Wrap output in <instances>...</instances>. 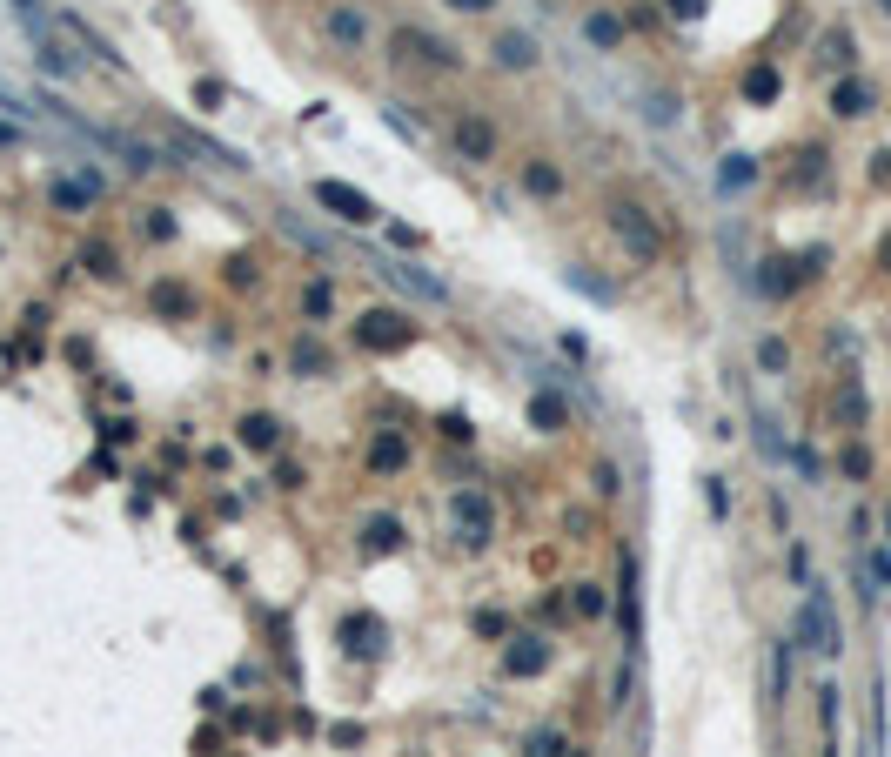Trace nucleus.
<instances>
[{
	"mask_svg": "<svg viewBox=\"0 0 891 757\" xmlns=\"http://www.w3.org/2000/svg\"><path fill=\"white\" fill-rule=\"evenodd\" d=\"M603 222H610V235L624 242V255H630L637 268H657V262H664L670 235H664V222H657V215H650L637 195H610V201H603Z\"/></svg>",
	"mask_w": 891,
	"mask_h": 757,
	"instance_id": "f257e3e1",
	"label": "nucleus"
},
{
	"mask_svg": "<svg viewBox=\"0 0 891 757\" xmlns=\"http://www.w3.org/2000/svg\"><path fill=\"white\" fill-rule=\"evenodd\" d=\"M389 61L402 74H463V54L443 34H429V27H396L389 34Z\"/></svg>",
	"mask_w": 891,
	"mask_h": 757,
	"instance_id": "f03ea898",
	"label": "nucleus"
},
{
	"mask_svg": "<svg viewBox=\"0 0 891 757\" xmlns=\"http://www.w3.org/2000/svg\"><path fill=\"white\" fill-rule=\"evenodd\" d=\"M315 34L335 54H369V41H376V0H329L315 14Z\"/></svg>",
	"mask_w": 891,
	"mask_h": 757,
	"instance_id": "7ed1b4c3",
	"label": "nucleus"
},
{
	"mask_svg": "<svg viewBox=\"0 0 891 757\" xmlns=\"http://www.w3.org/2000/svg\"><path fill=\"white\" fill-rule=\"evenodd\" d=\"M349 335H356L362 356H402V349H416V335H423V329H416V322H409L402 309L376 302V309H362V315H356V329H349Z\"/></svg>",
	"mask_w": 891,
	"mask_h": 757,
	"instance_id": "20e7f679",
	"label": "nucleus"
},
{
	"mask_svg": "<svg viewBox=\"0 0 891 757\" xmlns=\"http://www.w3.org/2000/svg\"><path fill=\"white\" fill-rule=\"evenodd\" d=\"M449 536L463 543V550H490L496 543V496L483 483H469V490L449 496Z\"/></svg>",
	"mask_w": 891,
	"mask_h": 757,
	"instance_id": "39448f33",
	"label": "nucleus"
},
{
	"mask_svg": "<svg viewBox=\"0 0 891 757\" xmlns=\"http://www.w3.org/2000/svg\"><path fill=\"white\" fill-rule=\"evenodd\" d=\"M798 644L818 650V657H838V650H845L838 610H831V597L818 590V583H811V590H804V603H798Z\"/></svg>",
	"mask_w": 891,
	"mask_h": 757,
	"instance_id": "423d86ee",
	"label": "nucleus"
},
{
	"mask_svg": "<svg viewBox=\"0 0 891 757\" xmlns=\"http://www.w3.org/2000/svg\"><path fill=\"white\" fill-rule=\"evenodd\" d=\"M315 208H329L335 222H349V228H376L382 222V208L362 188H349V181H315Z\"/></svg>",
	"mask_w": 891,
	"mask_h": 757,
	"instance_id": "0eeeda50",
	"label": "nucleus"
},
{
	"mask_svg": "<svg viewBox=\"0 0 891 757\" xmlns=\"http://www.w3.org/2000/svg\"><path fill=\"white\" fill-rule=\"evenodd\" d=\"M449 148H456V161H476V168H483V161H496V121L490 114H456V121H449Z\"/></svg>",
	"mask_w": 891,
	"mask_h": 757,
	"instance_id": "6e6552de",
	"label": "nucleus"
},
{
	"mask_svg": "<svg viewBox=\"0 0 891 757\" xmlns=\"http://www.w3.org/2000/svg\"><path fill=\"white\" fill-rule=\"evenodd\" d=\"M335 644L349 650V657H382V644H389V624H382L376 610H349V617L335 624Z\"/></svg>",
	"mask_w": 891,
	"mask_h": 757,
	"instance_id": "1a4fd4ad",
	"label": "nucleus"
},
{
	"mask_svg": "<svg viewBox=\"0 0 891 757\" xmlns=\"http://www.w3.org/2000/svg\"><path fill=\"white\" fill-rule=\"evenodd\" d=\"M550 637L543 630H516L510 644H503V677H536V670H550Z\"/></svg>",
	"mask_w": 891,
	"mask_h": 757,
	"instance_id": "9d476101",
	"label": "nucleus"
},
{
	"mask_svg": "<svg viewBox=\"0 0 891 757\" xmlns=\"http://www.w3.org/2000/svg\"><path fill=\"white\" fill-rule=\"evenodd\" d=\"M402 543H409V536H402V516H389V510H376V516H362V530H356V550L369 563H382V557H396Z\"/></svg>",
	"mask_w": 891,
	"mask_h": 757,
	"instance_id": "9b49d317",
	"label": "nucleus"
},
{
	"mask_svg": "<svg viewBox=\"0 0 891 757\" xmlns=\"http://www.w3.org/2000/svg\"><path fill=\"white\" fill-rule=\"evenodd\" d=\"M235 443H242L248 456H275V449H282V416H268V409H248L242 423H235Z\"/></svg>",
	"mask_w": 891,
	"mask_h": 757,
	"instance_id": "f8f14e48",
	"label": "nucleus"
},
{
	"mask_svg": "<svg viewBox=\"0 0 891 757\" xmlns=\"http://www.w3.org/2000/svg\"><path fill=\"white\" fill-rule=\"evenodd\" d=\"M362 463H369V476H396V469H409V436H402V429H376Z\"/></svg>",
	"mask_w": 891,
	"mask_h": 757,
	"instance_id": "ddd939ff",
	"label": "nucleus"
},
{
	"mask_svg": "<svg viewBox=\"0 0 891 757\" xmlns=\"http://www.w3.org/2000/svg\"><path fill=\"white\" fill-rule=\"evenodd\" d=\"M496 67H510V74H536V61H543V47H536V34H523V27H510V34H496Z\"/></svg>",
	"mask_w": 891,
	"mask_h": 757,
	"instance_id": "4468645a",
	"label": "nucleus"
},
{
	"mask_svg": "<svg viewBox=\"0 0 891 757\" xmlns=\"http://www.w3.org/2000/svg\"><path fill=\"white\" fill-rule=\"evenodd\" d=\"M617 624H624V644L644 637V597H637V557L624 550V590H617Z\"/></svg>",
	"mask_w": 891,
	"mask_h": 757,
	"instance_id": "2eb2a0df",
	"label": "nucleus"
},
{
	"mask_svg": "<svg viewBox=\"0 0 891 757\" xmlns=\"http://www.w3.org/2000/svg\"><path fill=\"white\" fill-rule=\"evenodd\" d=\"M382 275H389V282H402V289H416L423 302H449V282H436L423 262H389Z\"/></svg>",
	"mask_w": 891,
	"mask_h": 757,
	"instance_id": "dca6fc26",
	"label": "nucleus"
},
{
	"mask_svg": "<svg viewBox=\"0 0 891 757\" xmlns=\"http://www.w3.org/2000/svg\"><path fill=\"white\" fill-rule=\"evenodd\" d=\"M563 423H570V409H563L557 389H530V429L536 436H563Z\"/></svg>",
	"mask_w": 891,
	"mask_h": 757,
	"instance_id": "f3484780",
	"label": "nucleus"
},
{
	"mask_svg": "<svg viewBox=\"0 0 891 757\" xmlns=\"http://www.w3.org/2000/svg\"><path fill=\"white\" fill-rule=\"evenodd\" d=\"M523 195L557 201V195H563V168H557L550 155H530V161H523Z\"/></svg>",
	"mask_w": 891,
	"mask_h": 757,
	"instance_id": "a211bd4d",
	"label": "nucleus"
},
{
	"mask_svg": "<svg viewBox=\"0 0 891 757\" xmlns=\"http://www.w3.org/2000/svg\"><path fill=\"white\" fill-rule=\"evenodd\" d=\"M583 34H590V47H603V54L624 47V21H617L610 7H590V14H583Z\"/></svg>",
	"mask_w": 891,
	"mask_h": 757,
	"instance_id": "6ab92c4d",
	"label": "nucleus"
},
{
	"mask_svg": "<svg viewBox=\"0 0 891 757\" xmlns=\"http://www.w3.org/2000/svg\"><path fill=\"white\" fill-rule=\"evenodd\" d=\"M148 309H155V315H175V322H188V315H195V295L181 289V282H155V289H148Z\"/></svg>",
	"mask_w": 891,
	"mask_h": 757,
	"instance_id": "aec40b11",
	"label": "nucleus"
},
{
	"mask_svg": "<svg viewBox=\"0 0 891 757\" xmlns=\"http://www.w3.org/2000/svg\"><path fill=\"white\" fill-rule=\"evenodd\" d=\"M798 282H804V268L791 262V255H771V262H764V275H758V289H764V295H791Z\"/></svg>",
	"mask_w": 891,
	"mask_h": 757,
	"instance_id": "412c9836",
	"label": "nucleus"
},
{
	"mask_svg": "<svg viewBox=\"0 0 891 757\" xmlns=\"http://www.w3.org/2000/svg\"><path fill=\"white\" fill-rule=\"evenodd\" d=\"M831 114H838V121L871 114V88H865V81H838V88H831Z\"/></svg>",
	"mask_w": 891,
	"mask_h": 757,
	"instance_id": "4be33fe9",
	"label": "nucleus"
},
{
	"mask_svg": "<svg viewBox=\"0 0 891 757\" xmlns=\"http://www.w3.org/2000/svg\"><path fill=\"white\" fill-rule=\"evenodd\" d=\"M289 369H295V376H329V369H335V356L322 349V342H309V335H302V342L289 349Z\"/></svg>",
	"mask_w": 891,
	"mask_h": 757,
	"instance_id": "5701e85b",
	"label": "nucleus"
},
{
	"mask_svg": "<svg viewBox=\"0 0 891 757\" xmlns=\"http://www.w3.org/2000/svg\"><path fill=\"white\" fill-rule=\"evenodd\" d=\"M81 268H88L94 282H121V255H114L108 242H88V248H81Z\"/></svg>",
	"mask_w": 891,
	"mask_h": 757,
	"instance_id": "b1692460",
	"label": "nucleus"
},
{
	"mask_svg": "<svg viewBox=\"0 0 891 757\" xmlns=\"http://www.w3.org/2000/svg\"><path fill=\"white\" fill-rule=\"evenodd\" d=\"M778 88H784V81H778V67H771V61H758L751 74H744V101H758V108H764V101H778Z\"/></svg>",
	"mask_w": 891,
	"mask_h": 757,
	"instance_id": "393cba45",
	"label": "nucleus"
},
{
	"mask_svg": "<svg viewBox=\"0 0 891 757\" xmlns=\"http://www.w3.org/2000/svg\"><path fill=\"white\" fill-rule=\"evenodd\" d=\"M523 757H570V744H563V731H557V724H543V731H530Z\"/></svg>",
	"mask_w": 891,
	"mask_h": 757,
	"instance_id": "a878e982",
	"label": "nucleus"
},
{
	"mask_svg": "<svg viewBox=\"0 0 891 757\" xmlns=\"http://www.w3.org/2000/svg\"><path fill=\"white\" fill-rule=\"evenodd\" d=\"M717 181H724V188H751V181H758V161H751V155H724Z\"/></svg>",
	"mask_w": 891,
	"mask_h": 757,
	"instance_id": "bb28decb",
	"label": "nucleus"
},
{
	"mask_svg": "<svg viewBox=\"0 0 891 757\" xmlns=\"http://www.w3.org/2000/svg\"><path fill=\"white\" fill-rule=\"evenodd\" d=\"M563 603L577 610L583 624H590V617H603V590H597V583H570V597H563Z\"/></svg>",
	"mask_w": 891,
	"mask_h": 757,
	"instance_id": "cd10ccee",
	"label": "nucleus"
},
{
	"mask_svg": "<svg viewBox=\"0 0 891 757\" xmlns=\"http://www.w3.org/2000/svg\"><path fill=\"white\" fill-rule=\"evenodd\" d=\"M335 309V282L329 275H315L309 289H302V315H329Z\"/></svg>",
	"mask_w": 891,
	"mask_h": 757,
	"instance_id": "c85d7f7f",
	"label": "nucleus"
},
{
	"mask_svg": "<svg viewBox=\"0 0 891 757\" xmlns=\"http://www.w3.org/2000/svg\"><path fill=\"white\" fill-rule=\"evenodd\" d=\"M141 235L148 242H175V215L168 208H141Z\"/></svg>",
	"mask_w": 891,
	"mask_h": 757,
	"instance_id": "c756f323",
	"label": "nucleus"
},
{
	"mask_svg": "<svg viewBox=\"0 0 891 757\" xmlns=\"http://www.w3.org/2000/svg\"><path fill=\"white\" fill-rule=\"evenodd\" d=\"M838 416H845L851 429L865 423V389H858V382H845V389H838Z\"/></svg>",
	"mask_w": 891,
	"mask_h": 757,
	"instance_id": "7c9ffc66",
	"label": "nucleus"
},
{
	"mask_svg": "<svg viewBox=\"0 0 891 757\" xmlns=\"http://www.w3.org/2000/svg\"><path fill=\"white\" fill-rule=\"evenodd\" d=\"M818 61H825V67H845V61H851V34H845V27H838V34H825V54H818Z\"/></svg>",
	"mask_w": 891,
	"mask_h": 757,
	"instance_id": "2f4dec72",
	"label": "nucleus"
},
{
	"mask_svg": "<svg viewBox=\"0 0 891 757\" xmlns=\"http://www.w3.org/2000/svg\"><path fill=\"white\" fill-rule=\"evenodd\" d=\"M670 21H704V0H664Z\"/></svg>",
	"mask_w": 891,
	"mask_h": 757,
	"instance_id": "473e14b6",
	"label": "nucleus"
},
{
	"mask_svg": "<svg viewBox=\"0 0 891 757\" xmlns=\"http://www.w3.org/2000/svg\"><path fill=\"white\" fill-rule=\"evenodd\" d=\"M476 630H483V637H510V624H503V610H476Z\"/></svg>",
	"mask_w": 891,
	"mask_h": 757,
	"instance_id": "72a5a7b5",
	"label": "nucleus"
},
{
	"mask_svg": "<svg viewBox=\"0 0 891 757\" xmlns=\"http://www.w3.org/2000/svg\"><path fill=\"white\" fill-rule=\"evenodd\" d=\"M758 362H764V369H784V362H791V349H784V342H764Z\"/></svg>",
	"mask_w": 891,
	"mask_h": 757,
	"instance_id": "f704fd0d",
	"label": "nucleus"
},
{
	"mask_svg": "<svg viewBox=\"0 0 891 757\" xmlns=\"http://www.w3.org/2000/svg\"><path fill=\"white\" fill-rule=\"evenodd\" d=\"M195 101H201L208 114H215V108H222V88H215V81H195Z\"/></svg>",
	"mask_w": 891,
	"mask_h": 757,
	"instance_id": "c9c22d12",
	"label": "nucleus"
},
{
	"mask_svg": "<svg viewBox=\"0 0 891 757\" xmlns=\"http://www.w3.org/2000/svg\"><path fill=\"white\" fill-rule=\"evenodd\" d=\"M871 577H878V583L891 590V550H878V557H871Z\"/></svg>",
	"mask_w": 891,
	"mask_h": 757,
	"instance_id": "e433bc0d",
	"label": "nucleus"
},
{
	"mask_svg": "<svg viewBox=\"0 0 891 757\" xmlns=\"http://www.w3.org/2000/svg\"><path fill=\"white\" fill-rule=\"evenodd\" d=\"M443 7H456V14H483V7H496V0H443Z\"/></svg>",
	"mask_w": 891,
	"mask_h": 757,
	"instance_id": "4c0bfd02",
	"label": "nucleus"
},
{
	"mask_svg": "<svg viewBox=\"0 0 891 757\" xmlns=\"http://www.w3.org/2000/svg\"><path fill=\"white\" fill-rule=\"evenodd\" d=\"M14 141H21V128H7V121H0V148H14Z\"/></svg>",
	"mask_w": 891,
	"mask_h": 757,
	"instance_id": "58836bf2",
	"label": "nucleus"
},
{
	"mask_svg": "<svg viewBox=\"0 0 891 757\" xmlns=\"http://www.w3.org/2000/svg\"><path fill=\"white\" fill-rule=\"evenodd\" d=\"M878 262H885V268H891V235H885V248H878Z\"/></svg>",
	"mask_w": 891,
	"mask_h": 757,
	"instance_id": "ea45409f",
	"label": "nucleus"
},
{
	"mask_svg": "<svg viewBox=\"0 0 891 757\" xmlns=\"http://www.w3.org/2000/svg\"><path fill=\"white\" fill-rule=\"evenodd\" d=\"M14 7H21V14H34V0H14Z\"/></svg>",
	"mask_w": 891,
	"mask_h": 757,
	"instance_id": "a19ab883",
	"label": "nucleus"
},
{
	"mask_svg": "<svg viewBox=\"0 0 891 757\" xmlns=\"http://www.w3.org/2000/svg\"><path fill=\"white\" fill-rule=\"evenodd\" d=\"M885 530H891V510H885Z\"/></svg>",
	"mask_w": 891,
	"mask_h": 757,
	"instance_id": "79ce46f5",
	"label": "nucleus"
},
{
	"mask_svg": "<svg viewBox=\"0 0 891 757\" xmlns=\"http://www.w3.org/2000/svg\"><path fill=\"white\" fill-rule=\"evenodd\" d=\"M570 757H590V751H570Z\"/></svg>",
	"mask_w": 891,
	"mask_h": 757,
	"instance_id": "37998d69",
	"label": "nucleus"
},
{
	"mask_svg": "<svg viewBox=\"0 0 891 757\" xmlns=\"http://www.w3.org/2000/svg\"><path fill=\"white\" fill-rule=\"evenodd\" d=\"M222 757H242V751H222Z\"/></svg>",
	"mask_w": 891,
	"mask_h": 757,
	"instance_id": "c03bdc74",
	"label": "nucleus"
}]
</instances>
